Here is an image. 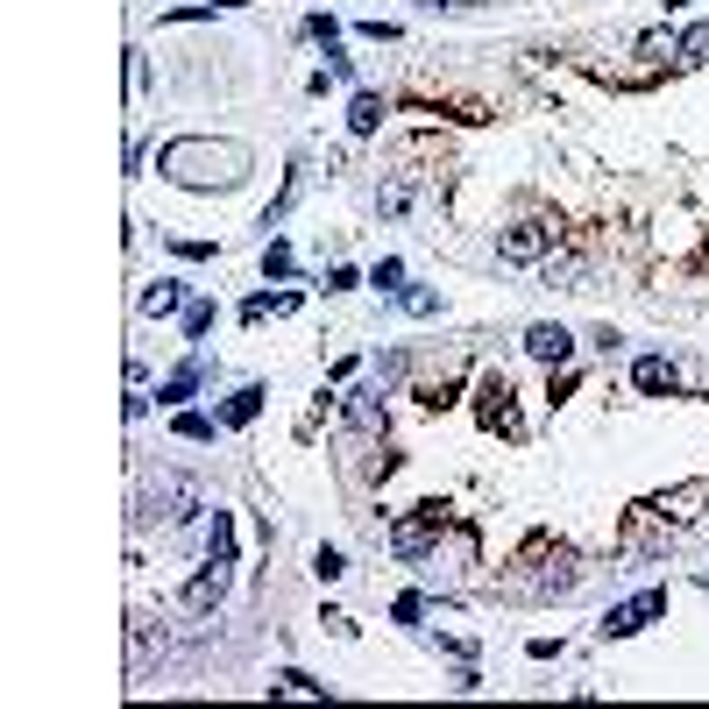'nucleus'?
<instances>
[{"mask_svg":"<svg viewBox=\"0 0 709 709\" xmlns=\"http://www.w3.org/2000/svg\"><path fill=\"white\" fill-rule=\"evenodd\" d=\"M263 398H270V390H263V383H242V390H234V398L220 405V426H249V419L263 412Z\"/></svg>","mask_w":709,"mask_h":709,"instance_id":"nucleus-10","label":"nucleus"},{"mask_svg":"<svg viewBox=\"0 0 709 709\" xmlns=\"http://www.w3.org/2000/svg\"><path fill=\"white\" fill-rule=\"evenodd\" d=\"M653 617H667V589H646V596H632V603H610L596 632H603V639H632V632H646Z\"/></svg>","mask_w":709,"mask_h":709,"instance_id":"nucleus-6","label":"nucleus"},{"mask_svg":"<svg viewBox=\"0 0 709 709\" xmlns=\"http://www.w3.org/2000/svg\"><path fill=\"white\" fill-rule=\"evenodd\" d=\"M674 57H681V64H702V57H709V22L688 29V36H674Z\"/></svg>","mask_w":709,"mask_h":709,"instance_id":"nucleus-20","label":"nucleus"},{"mask_svg":"<svg viewBox=\"0 0 709 709\" xmlns=\"http://www.w3.org/2000/svg\"><path fill=\"white\" fill-rule=\"evenodd\" d=\"M178 305H185V284H178V277H156V284L142 291V312H149V320H171Z\"/></svg>","mask_w":709,"mask_h":709,"instance_id":"nucleus-11","label":"nucleus"},{"mask_svg":"<svg viewBox=\"0 0 709 709\" xmlns=\"http://www.w3.org/2000/svg\"><path fill=\"white\" fill-rule=\"evenodd\" d=\"M192 511H206V497H199V483H185V476H156V490H142L135 497V525H178V518H192Z\"/></svg>","mask_w":709,"mask_h":709,"instance_id":"nucleus-2","label":"nucleus"},{"mask_svg":"<svg viewBox=\"0 0 709 709\" xmlns=\"http://www.w3.org/2000/svg\"><path fill=\"white\" fill-rule=\"evenodd\" d=\"M554 242H561L554 220H511V227L497 234V256H504V263H546V256H554Z\"/></svg>","mask_w":709,"mask_h":709,"instance_id":"nucleus-4","label":"nucleus"},{"mask_svg":"<svg viewBox=\"0 0 709 709\" xmlns=\"http://www.w3.org/2000/svg\"><path fill=\"white\" fill-rule=\"evenodd\" d=\"M419 15H461V8H476V0H412Z\"/></svg>","mask_w":709,"mask_h":709,"instance_id":"nucleus-28","label":"nucleus"},{"mask_svg":"<svg viewBox=\"0 0 709 709\" xmlns=\"http://www.w3.org/2000/svg\"><path fill=\"white\" fill-rule=\"evenodd\" d=\"M291 270H298V256H291L284 242H270V249H263V277H291Z\"/></svg>","mask_w":709,"mask_h":709,"instance_id":"nucleus-24","label":"nucleus"},{"mask_svg":"<svg viewBox=\"0 0 709 709\" xmlns=\"http://www.w3.org/2000/svg\"><path fill=\"white\" fill-rule=\"evenodd\" d=\"M525 355L532 362H568L575 355V334L568 327H525Z\"/></svg>","mask_w":709,"mask_h":709,"instance_id":"nucleus-9","label":"nucleus"},{"mask_svg":"<svg viewBox=\"0 0 709 709\" xmlns=\"http://www.w3.org/2000/svg\"><path fill=\"white\" fill-rule=\"evenodd\" d=\"M199 383H206V362L192 355V362H185V369H178V376H171L164 390H156V405H185V398H192V390H199Z\"/></svg>","mask_w":709,"mask_h":709,"instance_id":"nucleus-13","label":"nucleus"},{"mask_svg":"<svg viewBox=\"0 0 709 709\" xmlns=\"http://www.w3.org/2000/svg\"><path fill=\"white\" fill-rule=\"evenodd\" d=\"M213 334V298H192L185 305V341H206Z\"/></svg>","mask_w":709,"mask_h":709,"instance_id":"nucleus-19","label":"nucleus"},{"mask_svg":"<svg viewBox=\"0 0 709 709\" xmlns=\"http://www.w3.org/2000/svg\"><path fill=\"white\" fill-rule=\"evenodd\" d=\"M277 695H327V681H312V674L284 667V674H277Z\"/></svg>","mask_w":709,"mask_h":709,"instance_id":"nucleus-22","label":"nucleus"},{"mask_svg":"<svg viewBox=\"0 0 709 709\" xmlns=\"http://www.w3.org/2000/svg\"><path fill=\"white\" fill-rule=\"evenodd\" d=\"M348 419H355V426H376V419H383V390H369V383L348 390Z\"/></svg>","mask_w":709,"mask_h":709,"instance_id":"nucleus-18","label":"nucleus"},{"mask_svg":"<svg viewBox=\"0 0 709 709\" xmlns=\"http://www.w3.org/2000/svg\"><path fill=\"white\" fill-rule=\"evenodd\" d=\"M702 589H709V575H702Z\"/></svg>","mask_w":709,"mask_h":709,"instance_id":"nucleus-32","label":"nucleus"},{"mask_svg":"<svg viewBox=\"0 0 709 709\" xmlns=\"http://www.w3.org/2000/svg\"><path fill=\"white\" fill-rule=\"evenodd\" d=\"M405 206H412V192H405V185H383V192H376V213H383V220H398Z\"/></svg>","mask_w":709,"mask_h":709,"instance_id":"nucleus-25","label":"nucleus"},{"mask_svg":"<svg viewBox=\"0 0 709 709\" xmlns=\"http://www.w3.org/2000/svg\"><path fill=\"white\" fill-rule=\"evenodd\" d=\"M348 128H355V135H376V128H383V93H355Z\"/></svg>","mask_w":709,"mask_h":709,"instance_id":"nucleus-15","label":"nucleus"},{"mask_svg":"<svg viewBox=\"0 0 709 709\" xmlns=\"http://www.w3.org/2000/svg\"><path fill=\"white\" fill-rule=\"evenodd\" d=\"M390 617H398V624H419V617H426V596H398V610H390Z\"/></svg>","mask_w":709,"mask_h":709,"instance_id":"nucleus-29","label":"nucleus"},{"mask_svg":"<svg viewBox=\"0 0 709 709\" xmlns=\"http://www.w3.org/2000/svg\"><path fill=\"white\" fill-rule=\"evenodd\" d=\"M327 78H355V57H348V50H341V43H334V50H327Z\"/></svg>","mask_w":709,"mask_h":709,"instance_id":"nucleus-30","label":"nucleus"},{"mask_svg":"<svg viewBox=\"0 0 709 709\" xmlns=\"http://www.w3.org/2000/svg\"><path fill=\"white\" fill-rule=\"evenodd\" d=\"M483 426H497L504 440H518V433H525V426H518V412H511V383H504V376H490V383H483Z\"/></svg>","mask_w":709,"mask_h":709,"instance_id":"nucleus-8","label":"nucleus"},{"mask_svg":"<svg viewBox=\"0 0 709 709\" xmlns=\"http://www.w3.org/2000/svg\"><path fill=\"white\" fill-rule=\"evenodd\" d=\"M398 305H405V312H419V320H433V312H440V298H433V291H398Z\"/></svg>","mask_w":709,"mask_h":709,"instance_id":"nucleus-27","label":"nucleus"},{"mask_svg":"<svg viewBox=\"0 0 709 709\" xmlns=\"http://www.w3.org/2000/svg\"><path fill=\"white\" fill-rule=\"evenodd\" d=\"M227 568H234V561H206V568H199V575L185 582V596H178V603H185L192 617H206V610H220V596H227Z\"/></svg>","mask_w":709,"mask_h":709,"instance_id":"nucleus-7","label":"nucleus"},{"mask_svg":"<svg viewBox=\"0 0 709 709\" xmlns=\"http://www.w3.org/2000/svg\"><path fill=\"white\" fill-rule=\"evenodd\" d=\"M291 305H298L291 291H256V298L242 305V320H249V327H263V320H270V312H291Z\"/></svg>","mask_w":709,"mask_h":709,"instance_id":"nucleus-16","label":"nucleus"},{"mask_svg":"<svg viewBox=\"0 0 709 709\" xmlns=\"http://www.w3.org/2000/svg\"><path fill=\"white\" fill-rule=\"evenodd\" d=\"M355 284H362V277H355L348 263H334V270H327V291H355Z\"/></svg>","mask_w":709,"mask_h":709,"instance_id":"nucleus-31","label":"nucleus"},{"mask_svg":"<svg viewBox=\"0 0 709 709\" xmlns=\"http://www.w3.org/2000/svg\"><path fill=\"white\" fill-rule=\"evenodd\" d=\"M206 561H234V518L227 511L206 518Z\"/></svg>","mask_w":709,"mask_h":709,"instance_id":"nucleus-14","label":"nucleus"},{"mask_svg":"<svg viewBox=\"0 0 709 709\" xmlns=\"http://www.w3.org/2000/svg\"><path fill=\"white\" fill-rule=\"evenodd\" d=\"M440 525H447V504H419V518L390 525V554H398V561H426L440 546Z\"/></svg>","mask_w":709,"mask_h":709,"instance_id":"nucleus-5","label":"nucleus"},{"mask_svg":"<svg viewBox=\"0 0 709 709\" xmlns=\"http://www.w3.org/2000/svg\"><path fill=\"white\" fill-rule=\"evenodd\" d=\"M532 568H539V575H504V596H532V603H539V596H568V589L582 582L575 554H561V546H554V561L532 554Z\"/></svg>","mask_w":709,"mask_h":709,"instance_id":"nucleus-3","label":"nucleus"},{"mask_svg":"<svg viewBox=\"0 0 709 709\" xmlns=\"http://www.w3.org/2000/svg\"><path fill=\"white\" fill-rule=\"evenodd\" d=\"M369 284H376V291H383V298H398V291H405V263H398V256H383V263H376V277H369Z\"/></svg>","mask_w":709,"mask_h":709,"instance_id":"nucleus-21","label":"nucleus"},{"mask_svg":"<svg viewBox=\"0 0 709 709\" xmlns=\"http://www.w3.org/2000/svg\"><path fill=\"white\" fill-rule=\"evenodd\" d=\"M632 383H639V390H646V398H660V390H674V383H681V376H674V362H667V355H646V362H639V369H632Z\"/></svg>","mask_w":709,"mask_h":709,"instance_id":"nucleus-12","label":"nucleus"},{"mask_svg":"<svg viewBox=\"0 0 709 709\" xmlns=\"http://www.w3.org/2000/svg\"><path fill=\"white\" fill-rule=\"evenodd\" d=\"M305 36L320 43V50H334V43H341V22H334V15H305Z\"/></svg>","mask_w":709,"mask_h":709,"instance_id":"nucleus-23","label":"nucleus"},{"mask_svg":"<svg viewBox=\"0 0 709 709\" xmlns=\"http://www.w3.org/2000/svg\"><path fill=\"white\" fill-rule=\"evenodd\" d=\"M249 164H256V156H249V142H213V135H178V142H164V149H156V171H164L171 185H192V192H234V185H242L249 178Z\"/></svg>","mask_w":709,"mask_h":709,"instance_id":"nucleus-1","label":"nucleus"},{"mask_svg":"<svg viewBox=\"0 0 709 709\" xmlns=\"http://www.w3.org/2000/svg\"><path fill=\"white\" fill-rule=\"evenodd\" d=\"M171 433H178V440H192V447H206V440L220 433V419H206V412H178V419H171Z\"/></svg>","mask_w":709,"mask_h":709,"instance_id":"nucleus-17","label":"nucleus"},{"mask_svg":"<svg viewBox=\"0 0 709 709\" xmlns=\"http://www.w3.org/2000/svg\"><path fill=\"white\" fill-rule=\"evenodd\" d=\"M312 575H320V582H334V575H348V561L334 554V546H320V554H312Z\"/></svg>","mask_w":709,"mask_h":709,"instance_id":"nucleus-26","label":"nucleus"}]
</instances>
